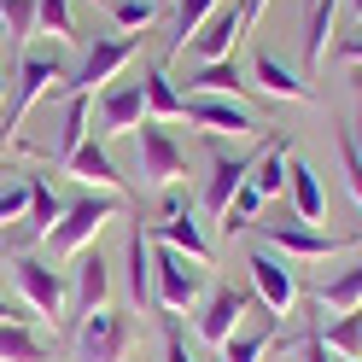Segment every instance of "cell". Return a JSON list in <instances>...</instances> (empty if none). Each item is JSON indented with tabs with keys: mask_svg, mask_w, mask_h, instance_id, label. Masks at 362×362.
Returning <instances> with one entry per match:
<instances>
[{
	"mask_svg": "<svg viewBox=\"0 0 362 362\" xmlns=\"http://www.w3.org/2000/svg\"><path fill=\"white\" fill-rule=\"evenodd\" d=\"M205 292H211L205 263L181 257V252H170V245H152V304L164 315H181V310L205 304Z\"/></svg>",
	"mask_w": 362,
	"mask_h": 362,
	"instance_id": "cell-1",
	"label": "cell"
},
{
	"mask_svg": "<svg viewBox=\"0 0 362 362\" xmlns=\"http://www.w3.org/2000/svg\"><path fill=\"white\" fill-rule=\"evenodd\" d=\"M64 76H71V64H64L59 47H24V59H18V82H12V111H6V129H24L30 105H41L53 94V88H64Z\"/></svg>",
	"mask_w": 362,
	"mask_h": 362,
	"instance_id": "cell-2",
	"label": "cell"
},
{
	"mask_svg": "<svg viewBox=\"0 0 362 362\" xmlns=\"http://www.w3.org/2000/svg\"><path fill=\"white\" fill-rule=\"evenodd\" d=\"M117 211H123V193H82V199L64 205V216H59V228L47 234V245L59 257H76V252H88V240H94Z\"/></svg>",
	"mask_w": 362,
	"mask_h": 362,
	"instance_id": "cell-3",
	"label": "cell"
},
{
	"mask_svg": "<svg viewBox=\"0 0 362 362\" xmlns=\"http://www.w3.org/2000/svg\"><path fill=\"white\" fill-rule=\"evenodd\" d=\"M12 281H18V304H24L30 315H64V304H71V281H64V269H53L47 257L35 252H18L12 257Z\"/></svg>",
	"mask_w": 362,
	"mask_h": 362,
	"instance_id": "cell-4",
	"label": "cell"
},
{
	"mask_svg": "<svg viewBox=\"0 0 362 362\" xmlns=\"http://www.w3.org/2000/svg\"><path fill=\"white\" fill-rule=\"evenodd\" d=\"M94 141H111V134H134L146 123V82L141 76H117L94 94Z\"/></svg>",
	"mask_w": 362,
	"mask_h": 362,
	"instance_id": "cell-5",
	"label": "cell"
},
{
	"mask_svg": "<svg viewBox=\"0 0 362 362\" xmlns=\"http://www.w3.org/2000/svg\"><path fill=\"white\" fill-rule=\"evenodd\" d=\"M134 53H141V41L134 35H94V47H88L82 59H76V71L64 76V88L71 94H88V88H105V82H117L129 64H134Z\"/></svg>",
	"mask_w": 362,
	"mask_h": 362,
	"instance_id": "cell-6",
	"label": "cell"
},
{
	"mask_svg": "<svg viewBox=\"0 0 362 362\" xmlns=\"http://www.w3.org/2000/svg\"><path fill=\"white\" fill-rule=\"evenodd\" d=\"M129 351V315L117 310H88L76 315V333H71V362H123Z\"/></svg>",
	"mask_w": 362,
	"mask_h": 362,
	"instance_id": "cell-7",
	"label": "cell"
},
{
	"mask_svg": "<svg viewBox=\"0 0 362 362\" xmlns=\"http://www.w3.org/2000/svg\"><path fill=\"white\" fill-rule=\"evenodd\" d=\"M245 275H252V292H257V304L275 315H292V304H298V275H292V263L281 252H269V245H252L245 252Z\"/></svg>",
	"mask_w": 362,
	"mask_h": 362,
	"instance_id": "cell-8",
	"label": "cell"
},
{
	"mask_svg": "<svg viewBox=\"0 0 362 362\" xmlns=\"http://www.w3.org/2000/svg\"><path fill=\"white\" fill-rule=\"evenodd\" d=\"M187 170V152L175 146V134L164 129V123H141L134 129V175L146 181V187H170V181Z\"/></svg>",
	"mask_w": 362,
	"mask_h": 362,
	"instance_id": "cell-9",
	"label": "cell"
},
{
	"mask_svg": "<svg viewBox=\"0 0 362 362\" xmlns=\"http://www.w3.org/2000/svg\"><path fill=\"white\" fill-rule=\"evenodd\" d=\"M187 123H199L205 134H257L263 117L245 100H228V94H187Z\"/></svg>",
	"mask_w": 362,
	"mask_h": 362,
	"instance_id": "cell-10",
	"label": "cell"
},
{
	"mask_svg": "<svg viewBox=\"0 0 362 362\" xmlns=\"http://www.w3.org/2000/svg\"><path fill=\"white\" fill-rule=\"evenodd\" d=\"M257 228H263V245H269V252H281V257H333V252H345V245H351V240H339V234L310 228V222H298V216L257 222Z\"/></svg>",
	"mask_w": 362,
	"mask_h": 362,
	"instance_id": "cell-11",
	"label": "cell"
},
{
	"mask_svg": "<svg viewBox=\"0 0 362 362\" xmlns=\"http://www.w3.org/2000/svg\"><path fill=\"white\" fill-rule=\"evenodd\" d=\"M245 304H252V298H245L240 286H228V281H222V286H211V292H205V304H199V339L222 351V345H228V339L240 333Z\"/></svg>",
	"mask_w": 362,
	"mask_h": 362,
	"instance_id": "cell-12",
	"label": "cell"
},
{
	"mask_svg": "<svg viewBox=\"0 0 362 362\" xmlns=\"http://www.w3.org/2000/svg\"><path fill=\"white\" fill-rule=\"evenodd\" d=\"M240 30H245V12H240V0H222V6L205 18V24L193 30V59L199 64H211V59H234V41H240Z\"/></svg>",
	"mask_w": 362,
	"mask_h": 362,
	"instance_id": "cell-13",
	"label": "cell"
},
{
	"mask_svg": "<svg viewBox=\"0 0 362 362\" xmlns=\"http://www.w3.org/2000/svg\"><path fill=\"white\" fill-rule=\"evenodd\" d=\"M71 304H76V315L111 304V263L100 252H76V263H71Z\"/></svg>",
	"mask_w": 362,
	"mask_h": 362,
	"instance_id": "cell-14",
	"label": "cell"
},
{
	"mask_svg": "<svg viewBox=\"0 0 362 362\" xmlns=\"http://www.w3.org/2000/svg\"><path fill=\"white\" fill-rule=\"evenodd\" d=\"M64 170H71L76 181H88V187H100V193H123V175H117V164H111L105 141H94V134L64 158Z\"/></svg>",
	"mask_w": 362,
	"mask_h": 362,
	"instance_id": "cell-15",
	"label": "cell"
},
{
	"mask_svg": "<svg viewBox=\"0 0 362 362\" xmlns=\"http://www.w3.org/2000/svg\"><path fill=\"white\" fill-rule=\"evenodd\" d=\"M252 88H263V94H275V100H292V105L310 100V82L292 71L286 59H275V53H257L252 59Z\"/></svg>",
	"mask_w": 362,
	"mask_h": 362,
	"instance_id": "cell-16",
	"label": "cell"
},
{
	"mask_svg": "<svg viewBox=\"0 0 362 362\" xmlns=\"http://www.w3.org/2000/svg\"><path fill=\"white\" fill-rule=\"evenodd\" d=\"M245 175H252V158H211V175H205V211L211 216H228Z\"/></svg>",
	"mask_w": 362,
	"mask_h": 362,
	"instance_id": "cell-17",
	"label": "cell"
},
{
	"mask_svg": "<svg viewBox=\"0 0 362 362\" xmlns=\"http://www.w3.org/2000/svg\"><path fill=\"white\" fill-rule=\"evenodd\" d=\"M286 193H292V216H298V222H322L327 216V187H322V175H315L304 158H292Z\"/></svg>",
	"mask_w": 362,
	"mask_h": 362,
	"instance_id": "cell-18",
	"label": "cell"
},
{
	"mask_svg": "<svg viewBox=\"0 0 362 362\" xmlns=\"http://www.w3.org/2000/svg\"><path fill=\"white\" fill-rule=\"evenodd\" d=\"M152 245H170V252L193 257V263H211V240H205V228L193 222V211H181V216H164V222L152 228Z\"/></svg>",
	"mask_w": 362,
	"mask_h": 362,
	"instance_id": "cell-19",
	"label": "cell"
},
{
	"mask_svg": "<svg viewBox=\"0 0 362 362\" xmlns=\"http://www.w3.org/2000/svg\"><path fill=\"white\" fill-rule=\"evenodd\" d=\"M187 94H228V100H245V94H252V82H245V71H240L234 59H211V64H193Z\"/></svg>",
	"mask_w": 362,
	"mask_h": 362,
	"instance_id": "cell-20",
	"label": "cell"
},
{
	"mask_svg": "<svg viewBox=\"0 0 362 362\" xmlns=\"http://www.w3.org/2000/svg\"><path fill=\"white\" fill-rule=\"evenodd\" d=\"M123 269H129V298H134V310H146V304H152V234H141V228L129 234Z\"/></svg>",
	"mask_w": 362,
	"mask_h": 362,
	"instance_id": "cell-21",
	"label": "cell"
},
{
	"mask_svg": "<svg viewBox=\"0 0 362 362\" xmlns=\"http://www.w3.org/2000/svg\"><path fill=\"white\" fill-rule=\"evenodd\" d=\"M141 82H146V117H152V123L187 117V94H181V88L170 82V71H158V64H152V71H146Z\"/></svg>",
	"mask_w": 362,
	"mask_h": 362,
	"instance_id": "cell-22",
	"label": "cell"
},
{
	"mask_svg": "<svg viewBox=\"0 0 362 362\" xmlns=\"http://www.w3.org/2000/svg\"><path fill=\"white\" fill-rule=\"evenodd\" d=\"M286 170H292V141H281V146H263V158H252V187L263 193V199H275L281 187H286Z\"/></svg>",
	"mask_w": 362,
	"mask_h": 362,
	"instance_id": "cell-23",
	"label": "cell"
},
{
	"mask_svg": "<svg viewBox=\"0 0 362 362\" xmlns=\"http://www.w3.org/2000/svg\"><path fill=\"white\" fill-rule=\"evenodd\" d=\"M339 6H345V0H310V18H304V64L310 71L327 59V35H333V12Z\"/></svg>",
	"mask_w": 362,
	"mask_h": 362,
	"instance_id": "cell-24",
	"label": "cell"
},
{
	"mask_svg": "<svg viewBox=\"0 0 362 362\" xmlns=\"http://www.w3.org/2000/svg\"><path fill=\"white\" fill-rule=\"evenodd\" d=\"M322 298V310H333V315H351V310H362V257L351 263V269H339V275L315 292Z\"/></svg>",
	"mask_w": 362,
	"mask_h": 362,
	"instance_id": "cell-25",
	"label": "cell"
},
{
	"mask_svg": "<svg viewBox=\"0 0 362 362\" xmlns=\"http://www.w3.org/2000/svg\"><path fill=\"white\" fill-rule=\"evenodd\" d=\"M0 362H47V339L24 322H0Z\"/></svg>",
	"mask_w": 362,
	"mask_h": 362,
	"instance_id": "cell-26",
	"label": "cell"
},
{
	"mask_svg": "<svg viewBox=\"0 0 362 362\" xmlns=\"http://www.w3.org/2000/svg\"><path fill=\"white\" fill-rule=\"evenodd\" d=\"M59 216H64V205H59V193L47 187V181L41 175H30V234H53L59 228Z\"/></svg>",
	"mask_w": 362,
	"mask_h": 362,
	"instance_id": "cell-27",
	"label": "cell"
},
{
	"mask_svg": "<svg viewBox=\"0 0 362 362\" xmlns=\"http://www.w3.org/2000/svg\"><path fill=\"white\" fill-rule=\"evenodd\" d=\"M322 345L333 351V356H362V310H351V315H333V322L315 333Z\"/></svg>",
	"mask_w": 362,
	"mask_h": 362,
	"instance_id": "cell-28",
	"label": "cell"
},
{
	"mask_svg": "<svg viewBox=\"0 0 362 362\" xmlns=\"http://www.w3.org/2000/svg\"><path fill=\"white\" fill-rule=\"evenodd\" d=\"M82 141H88V94H71V100H64V117H59V164Z\"/></svg>",
	"mask_w": 362,
	"mask_h": 362,
	"instance_id": "cell-29",
	"label": "cell"
},
{
	"mask_svg": "<svg viewBox=\"0 0 362 362\" xmlns=\"http://www.w3.org/2000/svg\"><path fill=\"white\" fill-rule=\"evenodd\" d=\"M0 30H6L18 47H30V35H35V0H0Z\"/></svg>",
	"mask_w": 362,
	"mask_h": 362,
	"instance_id": "cell-30",
	"label": "cell"
},
{
	"mask_svg": "<svg viewBox=\"0 0 362 362\" xmlns=\"http://www.w3.org/2000/svg\"><path fill=\"white\" fill-rule=\"evenodd\" d=\"M35 30H47L53 41H71V35H76L71 0H35Z\"/></svg>",
	"mask_w": 362,
	"mask_h": 362,
	"instance_id": "cell-31",
	"label": "cell"
},
{
	"mask_svg": "<svg viewBox=\"0 0 362 362\" xmlns=\"http://www.w3.org/2000/svg\"><path fill=\"white\" fill-rule=\"evenodd\" d=\"M216 6H222V0H175V47H187V41H193V30L205 24Z\"/></svg>",
	"mask_w": 362,
	"mask_h": 362,
	"instance_id": "cell-32",
	"label": "cell"
},
{
	"mask_svg": "<svg viewBox=\"0 0 362 362\" xmlns=\"http://www.w3.org/2000/svg\"><path fill=\"white\" fill-rule=\"evenodd\" d=\"M158 18V0H111V24H117L123 35H134V30H146Z\"/></svg>",
	"mask_w": 362,
	"mask_h": 362,
	"instance_id": "cell-33",
	"label": "cell"
},
{
	"mask_svg": "<svg viewBox=\"0 0 362 362\" xmlns=\"http://www.w3.org/2000/svg\"><path fill=\"white\" fill-rule=\"evenodd\" d=\"M257 211H263V193L252 187V181H245V187L234 193V205H228V216H222V228H228V234H240V228H252V222H257Z\"/></svg>",
	"mask_w": 362,
	"mask_h": 362,
	"instance_id": "cell-34",
	"label": "cell"
},
{
	"mask_svg": "<svg viewBox=\"0 0 362 362\" xmlns=\"http://www.w3.org/2000/svg\"><path fill=\"white\" fill-rule=\"evenodd\" d=\"M269 339L275 333H257V327H240L228 345H222V362H257L263 351H269Z\"/></svg>",
	"mask_w": 362,
	"mask_h": 362,
	"instance_id": "cell-35",
	"label": "cell"
},
{
	"mask_svg": "<svg viewBox=\"0 0 362 362\" xmlns=\"http://www.w3.org/2000/svg\"><path fill=\"white\" fill-rule=\"evenodd\" d=\"M24 216H30V175H18V181L0 187V228L6 222H24Z\"/></svg>",
	"mask_w": 362,
	"mask_h": 362,
	"instance_id": "cell-36",
	"label": "cell"
},
{
	"mask_svg": "<svg viewBox=\"0 0 362 362\" xmlns=\"http://www.w3.org/2000/svg\"><path fill=\"white\" fill-rule=\"evenodd\" d=\"M339 164H345V187H351V199L362 205V158H356V146H351V134H339Z\"/></svg>",
	"mask_w": 362,
	"mask_h": 362,
	"instance_id": "cell-37",
	"label": "cell"
},
{
	"mask_svg": "<svg viewBox=\"0 0 362 362\" xmlns=\"http://www.w3.org/2000/svg\"><path fill=\"white\" fill-rule=\"evenodd\" d=\"M164 362H199V351L181 339V327H175V315H164Z\"/></svg>",
	"mask_w": 362,
	"mask_h": 362,
	"instance_id": "cell-38",
	"label": "cell"
},
{
	"mask_svg": "<svg viewBox=\"0 0 362 362\" xmlns=\"http://www.w3.org/2000/svg\"><path fill=\"white\" fill-rule=\"evenodd\" d=\"M0 322H24V327H30V322H35V315H30L24 304H12V298H6V292H0Z\"/></svg>",
	"mask_w": 362,
	"mask_h": 362,
	"instance_id": "cell-39",
	"label": "cell"
},
{
	"mask_svg": "<svg viewBox=\"0 0 362 362\" xmlns=\"http://www.w3.org/2000/svg\"><path fill=\"white\" fill-rule=\"evenodd\" d=\"M339 59H345V64H362V30H351L345 41H339Z\"/></svg>",
	"mask_w": 362,
	"mask_h": 362,
	"instance_id": "cell-40",
	"label": "cell"
},
{
	"mask_svg": "<svg viewBox=\"0 0 362 362\" xmlns=\"http://www.w3.org/2000/svg\"><path fill=\"white\" fill-rule=\"evenodd\" d=\"M263 6H269V0H240V12H245V24H257V18H263Z\"/></svg>",
	"mask_w": 362,
	"mask_h": 362,
	"instance_id": "cell-41",
	"label": "cell"
},
{
	"mask_svg": "<svg viewBox=\"0 0 362 362\" xmlns=\"http://www.w3.org/2000/svg\"><path fill=\"white\" fill-rule=\"evenodd\" d=\"M351 146H356V158H362V111H356V129H351Z\"/></svg>",
	"mask_w": 362,
	"mask_h": 362,
	"instance_id": "cell-42",
	"label": "cell"
},
{
	"mask_svg": "<svg viewBox=\"0 0 362 362\" xmlns=\"http://www.w3.org/2000/svg\"><path fill=\"white\" fill-rule=\"evenodd\" d=\"M345 6H351V18H356V24H362V0H345Z\"/></svg>",
	"mask_w": 362,
	"mask_h": 362,
	"instance_id": "cell-43",
	"label": "cell"
},
{
	"mask_svg": "<svg viewBox=\"0 0 362 362\" xmlns=\"http://www.w3.org/2000/svg\"><path fill=\"white\" fill-rule=\"evenodd\" d=\"M333 362H362V356H333Z\"/></svg>",
	"mask_w": 362,
	"mask_h": 362,
	"instance_id": "cell-44",
	"label": "cell"
},
{
	"mask_svg": "<svg viewBox=\"0 0 362 362\" xmlns=\"http://www.w3.org/2000/svg\"><path fill=\"white\" fill-rule=\"evenodd\" d=\"M6 88H12V82H6V76H0V94H6Z\"/></svg>",
	"mask_w": 362,
	"mask_h": 362,
	"instance_id": "cell-45",
	"label": "cell"
},
{
	"mask_svg": "<svg viewBox=\"0 0 362 362\" xmlns=\"http://www.w3.org/2000/svg\"><path fill=\"white\" fill-rule=\"evenodd\" d=\"M94 6H111V0H94Z\"/></svg>",
	"mask_w": 362,
	"mask_h": 362,
	"instance_id": "cell-46",
	"label": "cell"
}]
</instances>
